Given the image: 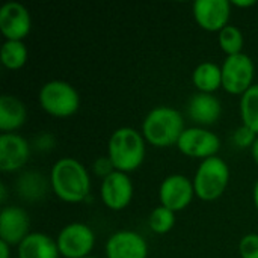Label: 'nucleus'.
<instances>
[{
  "mask_svg": "<svg viewBox=\"0 0 258 258\" xmlns=\"http://www.w3.org/2000/svg\"><path fill=\"white\" fill-rule=\"evenodd\" d=\"M218 41H219V45H221L222 51L227 56H234V54L243 53L245 38H243V32L237 26H233V24L225 26L219 32Z\"/></svg>",
  "mask_w": 258,
  "mask_h": 258,
  "instance_id": "5701e85b",
  "label": "nucleus"
},
{
  "mask_svg": "<svg viewBox=\"0 0 258 258\" xmlns=\"http://www.w3.org/2000/svg\"><path fill=\"white\" fill-rule=\"evenodd\" d=\"M221 113L222 104L213 94L197 92L187 103V115L194 122L198 124V127L213 125L216 121H219Z\"/></svg>",
  "mask_w": 258,
  "mask_h": 258,
  "instance_id": "dca6fc26",
  "label": "nucleus"
},
{
  "mask_svg": "<svg viewBox=\"0 0 258 258\" xmlns=\"http://www.w3.org/2000/svg\"><path fill=\"white\" fill-rule=\"evenodd\" d=\"M195 197L194 181L181 174H171L168 175L159 189V200L160 206L172 210L181 212L187 206H190Z\"/></svg>",
  "mask_w": 258,
  "mask_h": 258,
  "instance_id": "1a4fd4ad",
  "label": "nucleus"
},
{
  "mask_svg": "<svg viewBox=\"0 0 258 258\" xmlns=\"http://www.w3.org/2000/svg\"><path fill=\"white\" fill-rule=\"evenodd\" d=\"M192 82L198 92L213 94L219 88H222V68L210 60H206L192 73Z\"/></svg>",
  "mask_w": 258,
  "mask_h": 258,
  "instance_id": "aec40b11",
  "label": "nucleus"
},
{
  "mask_svg": "<svg viewBox=\"0 0 258 258\" xmlns=\"http://www.w3.org/2000/svg\"><path fill=\"white\" fill-rule=\"evenodd\" d=\"M145 138L132 127L116 128L107 144V156L119 172L130 174L136 171L145 160Z\"/></svg>",
  "mask_w": 258,
  "mask_h": 258,
  "instance_id": "7ed1b4c3",
  "label": "nucleus"
},
{
  "mask_svg": "<svg viewBox=\"0 0 258 258\" xmlns=\"http://www.w3.org/2000/svg\"><path fill=\"white\" fill-rule=\"evenodd\" d=\"M30 27V12L23 3L8 2L0 8V32L6 41H23Z\"/></svg>",
  "mask_w": 258,
  "mask_h": 258,
  "instance_id": "9b49d317",
  "label": "nucleus"
},
{
  "mask_svg": "<svg viewBox=\"0 0 258 258\" xmlns=\"http://www.w3.org/2000/svg\"><path fill=\"white\" fill-rule=\"evenodd\" d=\"M30 157L29 142L18 133H2L0 136V169L17 172L26 166Z\"/></svg>",
  "mask_w": 258,
  "mask_h": 258,
  "instance_id": "4468645a",
  "label": "nucleus"
},
{
  "mask_svg": "<svg viewBox=\"0 0 258 258\" xmlns=\"http://www.w3.org/2000/svg\"><path fill=\"white\" fill-rule=\"evenodd\" d=\"M175 225V212L157 206L148 216V227L154 234H168Z\"/></svg>",
  "mask_w": 258,
  "mask_h": 258,
  "instance_id": "b1692460",
  "label": "nucleus"
},
{
  "mask_svg": "<svg viewBox=\"0 0 258 258\" xmlns=\"http://www.w3.org/2000/svg\"><path fill=\"white\" fill-rule=\"evenodd\" d=\"M135 187L125 172L115 171L101 181L100 197L103 204L113 212L124 210L133 200Z\"/></svg>",
  "mask_w": 258,
  "mask_h": 258,
  "instance_id": "9d476101",
  "label": "nucleus"
},
{
  "mask_svg": "<svg viewBox=\"0 0 258 258\" xmlns=\"http://www.w3.org/2000/svg\"><path fill=\"white\" fill-rule=\"evenodd\" d=\"M195 21L207 32H221L228 26L231 2L228 0H197L192 6Z\"/></svg>",
  "mask_w": 258,
  "mask_h": 258,
  "instance_id": "f8f14e48",
  "label": "nucleus"
},
{
  "mask_svg": "<svg viewBox=\"0 0 258 258\" xmlns=\"http://www.w3.org/2000/svg\"><path fill=\"white\" fill-rule=\"evenodd\" d=\"M184 130V119L177 109L169 106H157L144 118L141 133L150 145L168 148L178 144V139Z\"/></svg>",
  "mask_w": 258,
  "mask_h": 258,
  "instance_id": "f03ea898",
  "label": "nucleus"
},
{
  "mask_svg": "<svg viewBox=\"0 0 258 258\" xmlns=\"http://www.w3.org/2000/svg\"><path fill=\"white\" fill-rule=\"evenodd\" d=\"M92 171H94L95 175H98V177H101L104 180L106 177H109L116 169H115L112 160L109 159V156H100L92 162Z\"/></svg>",
  "mask_w": 258,
  "mask_h": 258,
  "instance_id": "bb28decb",
  "label": "nucleus"
},
{
  "mask_svg": "<svg viewBox=\"0 0 258 258\" xmlns=\"http://www.w3.org/2000/svg\"><path fill=\"white\" fill-rule=\"evenodd\" d=\"M222 68V88L233 95H243L252 85L255 76L254 60L246 54L227 56Z\"/></svg>",
  "mask_w": 258,
  "mask_h": 258,
  "instance_id": "423d86ee",
  "label": "nucleus"
},
{
  "mask_svg": "<svg viewBox=\"0 0 258 258\" xmlns=\"http://www.w3.org/2000/svg\"><path fill=\"white\" fill-rule=\"evenodd\" d=\"M18 258H59L60 252L54 239L45 233H30L18 246Z\"/></svg>",
  "mask_w": 258,
  "mask_h": 258,
  "instance_id": "f3484780",
  "label": "nucleus"
},
{
  "mask_svg": "<svg viewBox=\"0 0 258 258\" xmlns=\"http://www.w3.org/2000/svg\"><path fill=\"white\" fill-rule=\"evenodd\" d=\"M231 6H237V8H251L255 6V0H233Z\"/></svg>",
  "mask_w": 258,
  "mask_h": 258,
  "instance_id": "c85d7f7f",
  "label": "nucleus"
},
{
  "mask_svg": "<svg viewBox=\"0 0 258 258\" xmlns=\"http://www.w3.org/2000/svg\"><path fill=\"white\" fill-rule=\"evenodd\" d=\"M53 194L63 203L77 204L86 201L91 194V177L88 169L73 157H62L54 162L50 171Z\"/></svg>",
  "mask_w": 258,
  "mask_h": 258,
  "instance_id": "f257e3e1",
  "label": "nucleus"
},
{
  "mask_svg": "<svg viewBox=\"0 0 258 258\" xmlns=\"http://www.w3.org/2000/svg\"><path fill=\"white\" fill-rule=\"evenodd\" d=\"M239 254L240 258H258V234L251 233L240 239Z\"/></svg>",
  "mask_w": 258,
  "mask_h": 258,
  "instance_id": "a878e982",
  "label": "nucleus"
},
{
  "mask_svg": "<svg viewBox=\"0 0 258 258\" xmlns=\"http://www.w3.org/2000/svg\"><path fill=\"white\" fill-rule=\"evenodd\" d=\"M177 148L187 157L206 160L218 156V151L221 150V139L206 127H189L178 139Z\"/></svg>",
  "mask_w": 258,
  "mask_h": 258,
  "instance_id": "6e6552de",
  "label": "nucleus"
},
{
  "mask_svg": "<svg viewBox=\"0 0 258 258\" xmlns=\"http://www.w3.org/2000/svg\"><path fill=\"white\" fill-rule=\"evenodd\" d=\"M56 243L62 257H89L95 245V234L89 225L82 222H71L59 231Z\"/></svg>",
  "mask_w": 258,
  "mask_h": 258,
  "instance_id": "0eeeda50",
  "label": "nucleus"
},
{
  "mask_svg": "<svg viewBox=\"0 0 258 258\" xmlns=\"http://www.w3.org/2000/svg\"><path fill=\"white\" fill-rule=\"evenodd\" d=\"M27 47L23 41H6L0 48V60L5 68L15 71L26 65L27 62Z\"/></svg>",
  "mask_w": 258,
  "mask_h": 258,
  "instance_id": "412c9836",
  "label": "nucleus"
},
{
  "mask_svg": "<svg viewBox=\"0 0 258 258\" xmlns=\"http://www.w3.org/2000/svg\"><path fill=\"white\" fill-rule=\"evenodd\" d=\"M27 118L26 104L15 95L0 97V130L3 133H14L24 125Z\"/></svg>",
  "mask_w": 258,
  "mask_h": 258,
  "instance_id": "a211bd4d",
  "label": "nucleus"
},
{
  "mask_svg": "<svg viewBox=\"0 0 258 258\" xmlns=\"http://www.w3.org/2000/svg\"><path fill=\"white\" fill-rule=\"evenodd\" d=\"M257 138V133L254 130H251L249 127L243 125V124L240 127H237L234 130V133H233V142L239 148H252Z\"/></svg>",
  "mask_w": 258,
  "mask_h": 258,
  "instance_id": "393cba45",
  "label": "nucleus"
},
{
  "mask_svg": "<svg viewBox=\"0 0 258 258\" xmlns=\"http://www.w3.org/2000/svg\"><path fill=\"white\" fill-rule=\"evenodd\" d=\"M251 154H252V159H254V162L258 165V138L257 141L254 142V145H252V148H251Z\"/></svg>",
  "mask_w": 258,
  "mask_h": 258,
  "instance_id": "7c9ffc66",
  "label": "nucleus"
},
{
  "mask_svg": "<svg viewBox=\"0 0 258 258\" xmlns=\"http://www.w3.org/2000/svg\"><path fill=\"white\" fill-rule=\"evenodd\" d=\"M9 255H11V245L0 240V258H9Z\"/></svg>",
  "mask_w": 258,
  "mask_h": 258,
  "instance_id": "c756f323",
  "label": "nucleus"
},
{
  "mask_svg": "<svg viewBox=\"0 0 258 258\" xmlns=\"http://www.w3.org/2000/svg\"><path fill=\"white\" fill-rule=\"evenodd\" d=\"M85 258H98V257H94V255H89V257H85Z\"/></svg>",
  "mask_w": 258,
  "mask_h": 258,
  "instance_id": "72a5a7b5",
  "label": "nucleus"
},
{
  "mask_svg": "<svg viewBox=\"0 0 258 258\" xmlns=\"http://www.w3.org/2000/svg\"><path fill=\"white\" fill-rule=\"evenodd\" d=\"M195 197L203 201H215L224 195L230 183V168L218 156L201 160L194 177Z\"/></svg>",
  "mask_w": 258,
  "mask_h": 258,
  "instance_id": "20e7f679",
  "label": "nucleus"
},
{
  "mask_svg": "<svg viewBox=\"0 0 258 258\" xmlns=\"http://www.w3.org/2000/svg\"><path fill=\"white\" fill-rule=\"evenodd\" d=\"M107 258H147L148 245L145 239L132 230H121L113 233L104 246Z\"/></svg>",
  "mask_w": 258,
  "mask_h": 258,
  "instance_id": "2eb2a0df",
  "label": "nucleus"
},
{
  "mask_svg": "<svg viewBox=\"0 0 258 258\" xmlns=\"http://www.w3.org/2000/svg\"><path fill=\"white\" fill-rule=\"evenodd\" d=\"M35 148L38 151H50L53 147H54V138L51 133L48 132H42L41 135H38L35 138V142H33Z\"/></svg>",
  "mask_w": 258,
  "mask_h": 258,
  "instance_id": "cd10ccee",
  "label": "nucleus"
},
{
  "mask_svg": "<svg viewBox=\"0 0 258 258\" xmlns=\"http://www.w3.org/2000/svg\"><path fill=\"white\" fill-rule=\"evenodd\" d=\"M0 201H2V203L6 201V186H5L3 183L0 184Z\"/></svg>",
  "mask_w": 258,
  "mask_h": 258,
  "instance_id": "473e14b6",
  "label": "nucleus"
},
{
  "mask_svg": "<svg viewBox=\"0 0 258 258\" xmlns=\"http://www.w3.org/2000/svg\"><path fill=\"white\" fill-rule=\"evenodd\" d=\"M17 194L21 200L27 203L39 201L45 197L50 186V180H47L41 172L26 171L17 180Z\"/></svg>",
  "mask_w": 258,
  "mask_h": 258,
  "instance_id": "6ab92c4d",
  "label": "nucleus"
},
{
  "mask_svg": "<svg viewBox=\"0 0 258 258\" xmlns=\"http://www.w3.org/2000/svg\"><path fill=\"white\" fill-rule=\"evenodd\" d=\"M252 201H254V206L257 207L258 210V180L254 184V189H252Z\"/></svg>",
  "mask_w": 258,
  "mask_h": 258,
  "instance_id": "2f4dec72",
  "label": "nucleus"
},
{
  "mask_svg": "<svg viewBox=\"0 0 258 258\" xmlns=\"http://www.w3.org/2000/svg\"><path fill=\"white\" fill-rule=\"evenodd\" d=\"M30 234L27 212L18 206H5L0 212V240L18 246Z\"/></svg>",
  "mask_w": 258,
  "mask_h": 258,
  "instance_id": "ddd939ff",
  "label": "nucleus"
},
{
  "mask_svg": "<svg viewBox=\"0 0 258 258\" xmlns=\"http://www.w3.org/2000/svg\"><path fill=\"white\" fill-rule=\"evenodd\" d=\"M39 104L45 113L54 118H68L79 110L80 95L71 83L50 80L39 89Z\"/></svg>",
  "mask_w": 258,
  "mask_h": 258,
  "instance_id": "39448f33",
  "label": "nucleus"
},
{
  "mask_svg": "<svg viewBox=\"0 0 258 258\" xmlns=\"http://www.w3.org/2000/svg\"><path fill=\"white\" fill-rule=\"evenodd\" d=\"M240 118L243 125L258 135V83H254L240 97Z\"/></svg>",
  "mask_w": 258,
  "mask_h": 258,
  "instance_id": "4be33fe9",
  "label": "nucleus"
}]
</instances>
